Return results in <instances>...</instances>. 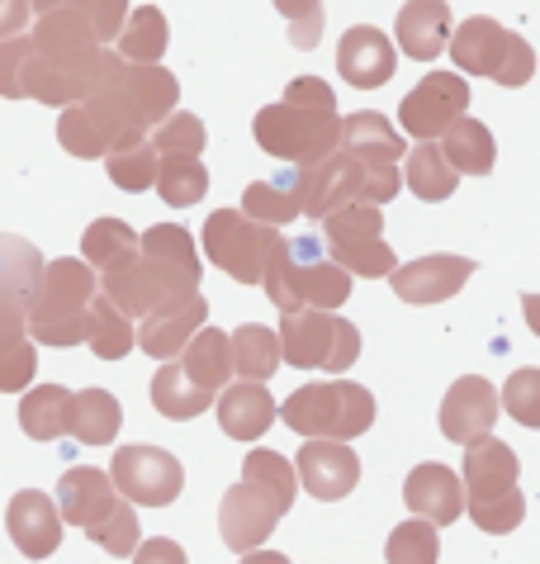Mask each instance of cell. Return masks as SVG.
I'll list each match as a JSON object with an SVG mask.
<instances>
[{
  "mask_svg": "<svg viewBox=\"0 0 540 564\" xmlns=\"http://www.w3.org/2000/svg\"><path fill=\"white\" fill-rule=\"evenodd\" d=\"M251 133H257V148L280 156L290 166H309L317 156H327L342 138V115H337V96H332L327 82L317 76H299L284 90V100L257 109L251 119Z\"/></svg>",
  "mask_w": 540,
  "mask_h": 564,
  "instance_id": "cell-1",
  "label": "cell"
},
{
  "mask_svg": "<svg viewBox=\"0 0 540 564\" xmlns=\"http://www.w3.org/2000/svg\"><path fill=\"white\" fill-rule=\"evenodd\" d=\"M294 494H299V475L280 451H247L242 484H233L224 503H218L224 545L237 555H251L276 531L280 517L294 508Z\"/></svg>",
  "mask_w": 540,
  "mask_h": 564,
  "instance_id": "cell-2",
  "label": "cell"
},
{
  "mask_svg": "<svg viewBox=\"0 0 540 564\" xmlns=\"http://www.w3.org/2000/svg\"><path fill=\"white\" fill-rule=\"evenodd\" d=\"M352 271H342L337 261L327 257L323 238H284L276 232L261 271V290L266 300L276 304L280 313L290 308H342L352 300Z\"/></svg>",
  "mask_w": 540,
  "mask_h": 564,
  "instance_id": "cell-3",
  "label": "cell"
},
{
  "mask_svg": "<svg viewBox=\"0 0 540 564\" xmlns=\"http://www.w3.org/2000/svg\"><path fill=\"white\" fill-rule=\"evenodd\" d=\"M148 129H152V119L142 115L133 90L123 86V67H119L105 86H95L82 100L62 105L57 143L72 156L95 162V156H105L109 148H129V143H138V138H148Z\"/></svg>",
  "mask_w": 540,
  "mask_h": 564,
  "instance_id": "cell-4",
  "label": "cell"
},
{
  "mask_svg": "<svg viewBox=\"0 0 540 564\" xmlns=\"http://www.w3.org/2000/svg\"><path fill=\"white\" fill-rule=\"evenodd\" d=\"M294 191H299V214L323 218L337 205H389L403 191L399 162H360V156L332 148L309 166H294Z\"/></svg>",
  "mask_w": 540,
  "mask_h": 564,
  "instance_id": "cell-5",
  "label": "cell"
},
{
  "mask_svg": "<svg viewBox=\"0 0 540 564\" xmlns=\"http://www.w3.org/2000/svg\"><path fill=\"white\" fill-rule=\"evenodd\" d=\"M95 294V265L76 257L43 261L24 300V333L43 341V347H76L86 327V304Z\"/></svg>",
  "mask_w": 540,
  "mask_h": 564,
  "instance_id": "cell-6",
  "label": "cell"
},
{
  "mask_svg": "<svg viewBox=\"0 0 540 564\" xmlns=\"http://www.w3.org/2000/svg\"><path fill=\"white\" fill-rule=\"evenodd\" d=\"M57 512L62 522L82 527L86 536L100 545L109 555H133L138 545V517L129 508V498H123L115 484H109L105 469L95 465H76L67 475L57 479Z\"/></svg>",
  "mask_w": 540,
  "mask_h": 564,
  "instance_id": "cell-7",
  "label": "cell"
},
{
  "mask_svg": "<svg viewBox=\"0 0 540 564\" xmlns=\"http://www.w3.org/2000/svg\"><path fill=\"white\" fill-rule=\"evenodd\" d=\"M517 451L498 442L494 432L465 446V512L474 517V527H484L488 536H507L512 527H521L527 498L517 489Z\"/></svg>",
  "mask_w": 540,
  "mask_h": 564,
  "instance_id": "cell-8",
  "label": "cell"
},
{
  "mask_svg": "<svg viewBox=\"0 0 540 564\" xmlns=\"http://www.w3.org/2000/svg\"><path fill=\"white\" fill-rule=\"evenodd\" d=\"M284 427L299 436H332V442H356L360 432L375 427V394L356 380H317L294 389L280 403Z\"/></svg>",
  "mask_w": 540,
  "mask_h": 564,
  "instance_id": "cell-9",
  "label": "cell"
},
{
  "mask_svg": "<svg viewBox=\"0 0 540 564\" xmlns=\"http://www.w3.org/2000/svg\"><path fill=\"white\" fill-rule=\"evenodd\" d=\"M276 337H280V360H290L294 370L342 375L360 356L356 323H346L337 308H290L280 318Z\"/></svg>",
  "mask_w": 540,
  "mask_h": 564,
  "instance_id": "cell-10",
  "label": "cell"
},
{
  "mask_svg": "<svg viewBox=\"0 0 540 564\" xmlns=\"http://www.w3.org/2000/svg\"><path fill=\"white\" fill-rule=\"evenodd\" d=\"M451 57L460 72H474V76H494L503 86H527L531 72H536V53L531 43L512 34V29H503L498 20H488V14H474L460 29H451Z\"/></svg>",
  "mask_w": 540,
  "mask_h": 564,
  "instance_id": "cell-11",
  "label": "cell"
},
{
  "mask_svg": "<svg viewBox=\"0 0 540 564\" xmlns=\"http://www.w3.org/2000/svg\"><path fill=\"white\" fill-rule=\"evenodd\" d=\"M317 224H323L327 257L337 261L342 271H352L360 280H379V275H389L393 265H399L393 247L385 242V218H379V205H360V199H352V205L327 209Z\"/></svg>",
  "mask_w": 540,
  "mask_h": 564,
  "instance_id": "cell-12",
  "label": "cell"
},
{
  "mask_svg": "<svg viewBox=\"0 0 540 564\" xmlns=\"http://www.w3.org/2000/svg\"><path fill=\"white\" fill-rule=\"evenodd\" d=\"M276 232L280 228L257 224V218H247L242 209H214L209 224H204V257L224 275H233L237 285H261Z\"/></svg>",
  "mask_w": 540,
  "mask_h": 564,
  "instance_id": "cell-13",
  "label": "cell"
},
{
  "mask_svg": "<svg viewBox=\"0 0 540 564\" xmlns=\"http://www.w3.org/2000/svg\"><path fill=\"white\" fill-rule=\"evenodd\" d=\"M109 484H115L129 503L166 508V503H176L181 489H185V469L162 446H123V451H115Z\"/></svg>",
  "mask_w": 540,
  "mask_h": 564,
  "instance_id": "cell-14",
  "label": "cell"
},
{
  "mask_svg": "<svg viewBox=\"0 0 540 564\" xmlns=\"http://www.w3.org/2000/svg\"><path fill=\"white\" fill-rule=\"evenodd\" d=\"M469 109V86L460 72H426L422 86H412L399 105V123L408 138H441L451 119Z\"/></svg>",
  "mask_w": 540,
  "mask_h": 564,
  "instance_id": "cell-15",
  "label": "cell"
},
{
  "mask_svg": "<svg viewBox=\"0 0 540 564\" xmlns=\"http://www.w3.org/2000/svg\"><path fill=\"white\" fill-rule=\"evenodd\" d=\"M294 475L313 498L337 503V498H346L360 484V460H356V451L346 442H332V436H304L299 460H294Z\"/></svg>",
  "mask_w": 540,
  "mask_h": 564,
  "instance_id": "cell-16",
  "label": "cell"
},
{
  "mask_svg": "<svg viewBox=\"0 0 540 564\" xmlns=\"http://www.w3.org/2000/svg\"><path fill=\"white\" fill-rule=\"evenodd\" d=\"M498 413H503L498 389L488 384L484 375H465V380H455L446 389V399H441V432H446L455 446H469L494 432Z\"/></svg>",
  "mask_w": 540,
  "mask_h": 564,
  "instance_id": "cell-17",
  "label": "cell"
},
{
  "mask_svg": "<svg viewBox=\"0 0 540 564\" xmlns=\"http://www.w3.org/2000/svg\"><path fill=\"white\" fill-rule=\"evenodd\" d=\"M474 275V261L469 257H422V261H408V265H393L389 280H393V294L403 304H441L451 294L465 290V280Z\"/></svg>",
  "mask_w": 540,
  "mask_h": 564,
  "instance_id": "cell-18",
  "label": "cell"
},
{
  "mask_svg": "<svg viewBox=\"0 0 540 564\" xmlns=\"http://www.w3.org/2000/svg\"><path fill=\"white\" fill-rule=\"evenodd\" d=\"M138 252L152 261V271L162 275L171 294H195L199 290V247L181 224H156L152 232L138 238Z\"/></svg>",
  "mask_w": 540,
  "mask_h": 564,
  "instance_id": "cell-19",
  "label": "cell"
},
{
  "mask_svg": "<svg viewBox=\"0 0 540 564\" xmlns=\"http://www.w3.org/2000/svg\"><path fill=\"white\" fill-rule=\"evenodd\" d=\"M6 531H10V541L20 545V555L47 560L62 545V512H57V503L47 494L20 489L10 498V508H6Z\"/></svg>",
  "mask_w": 540,
  "mask_h": 564,
  "instance_id": "cell-20",
  "label": "cell"
},
{
  "mask_svg": "<svg viewBox=\"0 0 540 564\" xmlns=\"http://www.w3.org/2000/svg\"><path fill=\"white\" fill-rule=\"evenodd\" d=\"M337 72L352 82L356 90H375L399 72V48L389 43V34H379L375 24H356L342 34L337 48Z\"/></svg>",
  "mask_w": 540,
  "mask_h": 564,
  "instance_id": "cell-21",
  "label": "cell"
},
{
  "mask_svg": "<svg viewBox=\"0 0 540 564\" xmlns=\"http://www.w3.org/2000/svg\"><path fill=\"white\" fill-rule=\"evenodd\" d=\"M209 318V300L195 290L190 300L181 304H171V308H152V313H142V323L133 327V347H142L152 360H171V356H181V347L190 341V333Z\"/></svg>",
  "mask_w": 540,
  "mask_h": 564,
  "instance_id": "cell-22",
  "label": "cell"
},
{
  "mask_svg": "<svg viewBox=\"0 0 540 564\" xmlns=\"http://www.w3.org/2000/svg\"><path fill=\"white\" fill-rule=\"evenodd\" d=\"M403 503L412 517H426L432 527H451L465 517V484L446 465H418L403 484Z\"/></svg>",
  "mask_w": 540,
  "mask_h": 564,
  "instance_id": "cell-23",
  "label": "cell"
},
{
  "mask_svg": "<svg viewBox=\"0 0 540 564\" xmlns=\"http://www.w3.org/2000/svg\"><path fill=\"white\" fill-rule=\"evenodd\" d=\"M393 34H399V48L412 62H432V57H441V48H446V39H451V6L446 0H408L399 10Z\"/></svg>",
  "mask_w": 540,
  "mask_h": 564,
  "instance_id": "cell-24",
  "label": "cell"
},
{
  "mask_svg": "<svg viewBox=\"0 0 540 564\" xmlns=\"http://www.w3.org/2000/svg\"><path fill=\"white\" fill-rule=\"evenodd\" d=\"M276 422V399L266 394L261 380H242V384H224V399H218V427H224L233 442H257Z\"/></svg>",
  "mask_w": 540,
  "mask_h": 564,
  "instance_id": "cell-25",
  "label": "cell"
},
{
  "mask_svg": "<svg viewBox=\"0 0 540 564\" xmlns=\"http://www.w3.org/2000/svg\"><path fill=\"white\" fill-rule=\"evenodd\" d=\"M436 148H441V156H446V162H451L455 171H465V176H488V171H494V156H498L494 133H488V123L469 119V115L451 119L446 129H441Z\"/></svg>",
  "mask_w": 540,
  "mask_h": 564,
  "instance_id": "cell-26",
  "label": "cell"
},
{
  "mask_svg": "<svg viewBox=\"0 0 540 564\" xmlns=\"http://www.w3.org/2000/svg\"><path fill=\"white\" fill-rule=\"evenodd\" d=\"M342 152L360 156V162H399L403 156V133L393 129L385 115H375V109H360V115L342 119V138H337Z\"/></svg>",
  "mask_w": 540,
  "mask_h": 564,
  "instance_id": "cell-27",
  "label": "cell"
},
{
  "mask_svg": "<svg viewBox=\"0 0 540 564\" xmlns=\"http://www.w3.org/2000/svg\"><path fill=\"white\" fill-rule=\"evenodd\" d=\"M181 370L190 375L195 384H204L209 394H218L228 380H233V356H228V333L218 327H195L190 341L181 347Z\"/></svg>",
  "mask_w": 540,
  "mask_h": 564,
  "instance_id": "cell-28",
  "label": "cell"
},
{
  "mask_svg": "<svg viewBox=\"0 0 540 564\" xmlns=\"http://www.w3.org/2000/svg\"><path fill=\"white\" fill-rule=\"evenodd\" d=\"M408 152V166H403V185L418 199H426V205H441V199L455 195L460 185V171L441 156L436 138H418V148H403Z\"/></svg>",
  "mask_w": 540,
  "mask_h": 564,
  "instance_id": "cell-29",
  "label": "cell"
},
{
  "mask_svg": "<svg viewBox=\"0 0 540 564\" xmlns=\"http://www.w3.org/2000/svg\"><path fill=\"white\" fill-rule=\"evenodd\" d=\"M152 403H156V413L171 417V422H185V417H199V413H209V403L214 394L204 384H195L190 375L181 370V360H162L152 375Z\"/></svg>",
  "mask_w": 540,
  "mask_h": 564,
  "instance_id": "cell-30",
  "label": "cell"
},
{
  "mask_svg": "<svg viewBox=\"0 0 540 564\" xmlns=\"http://www.w3.org/2000/svg\"><path fill=\"white\" fill-rule=\"evenodd\" d=\"M119 417H123V409L109 389H82V394H72L67 432L82 446H109L119 436Z\"/></svg>",
  "mask_w": 540,
  "mask_h": 564,
  "instance_id": "cell-31",
  "label": "cell"
},
{
  "mask_svg": "<svg viewBox=\"0 0 540 564\" xmlns=\"http://www.w3.org/2000/svg\"><path fill=\"white\" fill-rule=\"evenodd\" d=\"M82 341L100 356V360H123L133 351V318L123 308H115L105 294H90L86 304V327H82Z\"/></svg>",
  "mask_w": 540,
  "mask_h": 564,
  "instance_id": "cell-32",
  "label": "cell"
},
{
  "mask_svg": "<svg viewBox=\"0 0 540 564\" xmlns=\"http://www.w3.org/2000/svg\"><path fill=\"white\" fill-rule=\"evenodd\" d=\"M67 413H72V389L67 384H39L29 389L20 403V427L34 442H57L67 436Z\"/></svg>",
  "mask_w": 540,
  "mask_h": 564,
  "instance_id": "cell-33",
  "label": "cell"
},
{
  "mask_svg": "<svg viewBox=\"0 0 540 564\" xmlns=\"http://www.w3.org/2000/svg\"><path fill=\"white\" fill-rule=\"evenodd\" d=\"M152 191L162 195L171 209H190L209 191V171H204L199 156H156Z\"/></svg>",
  "mask_w": 540,
  "mask_h": 564,
  "instance_id": "cell-34",
  "label": "cell"
},
{
  "mask_svg": "<svg viewBox=\"0 0 540 564\" xmlns=\"http://www.w3.org/2000/svg\"><path fill=\"white\" fill-rule=\"evenodd\" d=\"M228 356H233V375L242 380H270L280 366V337L261 323H247L228 333Z\"/></svg>",
  "mask_w": 540,
  "mask_h": 564,
  "instance_id": "cell-35",
  "label": "cell"
},
{
  "mask_svg": "<svg viewBox=\"0 0 540 564\" xmlns=\"http://www.w3.org/2000/svg\"><path fill=\"white\" fill-rule=\"evenodd\" d=\"M115 39H119V57L123 62H162L166 39H171L166 14L156 10V6H142V10H133L129 20L119 24Z\"/></svg>",
  "mask_w": 540,
  "mask_h": 564,
  "instance_id": "cell-36",
  "label": "cell"
},
{
  "mask_svg": "<svg viewBox=\"0 0 540 564\" xmlns=\"http://www.w3.org/2000/svg\"><path fill=\"white\" fill-rule=\"evenodd\" d=\"M242 214L257 218V224H294L299 218V191H294V171L280 181H251L242 191Z\"/></svg>",
  "mask_w": 540,
  "mask_h": 564,
  "instance_id": "cell-37",
  "label": "cell"
},
{
  "mask_svg": "<svg viewBox=\"0 0 540 564\" xmlns=\"http://www.w3.org/2000/svg\"><path fill=\"white\" fill-rule=\"evenodd\" d=\"M43 271V252L34 242L24 238H10V232H0V294L6 300H29V290H34V280Z\"/></svg>",
  "mask_w": 540,
  "mask_h": 564,
  "instance_id": "cell-38",
  "label": "cell"
},
{
  "mask_svg": "<svg viewBox=\"0 0 540 564\" xmlns=\"http://www.w3.org/2000/svg\"><path fill=\"white\" fill-rule=\"evenodd\" d=\"M148 143L156 156H199L204 152V123L195 115H185V109H171L166 119H156L148 129Z\"/></svg>",
  "mask_w": 540,
  "mask_h": 564,
  "instance_id": "cell-39",
  "label": "cell"
},
{
  "mask_svg": "<svg viewBox=\"0 0 540 564\" xmlns=\"http://www.w3.org/2000/svg\"><path fill=\"white\" fill-rule=\"evenodd\" d=\"M82 252H86V265H109V261H123L138 252V232L123 224V218H95L82 238Z\"/></svg>",
  "mask_w": 540,
  "mask_h": 564,
  "instance_id": "cell-40",
  "label": "cell"
},
{
  "mask_svg": "<svg viewBox=\"0 0 540 564\" xmlns=\"http://www.w3.org/2000/svg\"><path fill=\"white\" fill-rule=\"evenodd\" d=\"M105 166H109V181H115L119 191L138 195V191H152L156 152H152L148 138H138V143H129V148H109L105 152Z\"/></svg>",
  "mask_w": 540,
  "mask_h": 564,
  "instance_id": "cell-41",
  "label": "cell"
},
{
  "mask_svg": "<svg viewBox=\"0 0 540 564\" xmlns=\"http://www.w3.org/2000/svg\"><path fill=\"white\" fill-rule=\"evenodd\" d=\"M385 555H389V564H432L441 555V536L426 517H412V522L393 527Z\"/></svg>",
  "mask_w": 540,
  "mask_h": 564,
  "instance_id": "cell-42",
  "label": "cell"
},
{
  "mask_svg": "<svg viewBox=\"0 0 540 564\" xmlns=\"http://www.w3.org/2000/svg\"><path fill=\"white\" fill-rule=\"evenodd\" d=\"M498 399H503V409L521 422V427H540V370H531V366L517 370L512 380L503 384Z\"/></svg>",
  "mask_w": 540,
  "mask_h": 564,
  "instance_id": "cell-43",
  "label": "cell"
},
{
  "mask_svg": "<svg viewBox=\"0 0 540 564\" xmlns=\"http://www.w3.org/2000/svg\"><path fill=\"white\" fill-rule=\"evenodd\" d=\"M276 10L290 20V43L294 48H317L323 39V0H276Z\"/></svg>",
  "mask_w": 540,
  "mask_h": 564,
  "instance_id": "cell-44",
  "label": "cell"
},
{
  "mask_svg": "<svg viewBox=\"0 0 540 564\" xmlns=\"http://www.w3.org/2000/svg\"><path fill=\"white\" fill-rule=\"evenodd\" d=\"M34 375H39L34 337H20L10 351H0V394H20V389L34 384Z\"/></svg>",
  "mask_w": 540,
  "mask_h": 564,
  "instance_id": "cell-45",
  "label": "cell"
},
{
  "mask_svg": "<svg viewBox=\"0 0 540 564\" xmlns=\"http://www.w3.org/2000/svg\"><path fill=\"white\" fill-rule=\"evenodd\" d=\"M67 6H76V10L86 14V24L95 29V39H100V43H115L129 0H67Z\"/></svg>",
  "mask_w": 540,
  "mask_h": 564,
  "instance_id": "cell-46",
  "label": "cell"
},
{
  "mask_svg": "<svg viewBox=\"0 0 540 564\" xmlns=\"http://www.w3.org/2000/svg\"><path fill=\"white\" fill-rule=\"evenodd\" d=\"M20 337H29V333H24V304L0 294V351H10Z\"/></svg>",
  "mask_w": 540,
  "mask_h": 564,
  "instance_id": "cell-47",
  "label": "cell"
},
{
  "mask_svg": "<svg viewBox=\"0 0 540 564\" xmlns=\"http://www.w3.org/2000/svg\"><path fill=\"white\" fill-rule=\"evenodd\" d=\"M29 24V0H0V39L20 34Z\"/></svg>",
  "mask_w": 540,
  "mask_h": 564,
  "instance_id": "cell-48",
  "label": "cell"
},
{
  "mask_svg": "<svg viewBox=\"0 0 540 564\" xmlns=\"http://www.w3.org/2000/svg\"><path fill=\"white\" fill-rule=\"evenodd\" d=\"M133 560H185V551L171 541H152V545H133Z\"/></svg>",
  "mask_w": 540,
  "mask_h": 564,
  "instance_id": "cell-49",
  "label": "cell"
},
{
  "mask_svg": "<svg viewBox=\"0 0 540 564\" xmlns=\"http://www.w3.org/2000/svg\"><path fill=\"white\" fill-rule=\"evenodd\" d=\"M53 6H67V0H29V10H53Z\"/></svg>",
  "mask_w": 540,
  "mask_h": 564,
  "instance_id": "cell-50",
  "label": "cell"
}]
</instances>
